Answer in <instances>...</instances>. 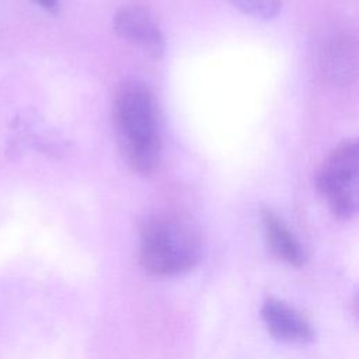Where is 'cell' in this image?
I'll return each mask as SVG.
<instances>
[{"label": "cell", "mask_w": 359, "mask_h": 359, "mask_svg": "<svg viewBox=\"0 0 359 359\" xmlns=\"http://www.w3.org/2000/svg\"><path fill=\"white\" fill-rule=\"evenodd\" d=\"M264 234L271 251L290 266L300 268L307 261L304 247L289 226L273 210L264 209L261 213Z\"/></svg>", "instance_id": "6"}, {"label": "cell", "mask_w": 359, "mask_h": 359, "mask_svg": "<svg viewBox=\"0 0 359 359\" xmlns=\"http://www.w3.org/2000/svg\"><path fill=\"white\" fill-rule=\"evenodd\" d=\"M116 34L144 55L160 59L164 53V36L151 11L139 4L122 6L114 17Z\"/></svg>", "instance_id": "4"}, {"label": "cell", "mask_w": 359, "mask_h": 359, "mask_svg": "<svg viewBox=\"0 0 359 359\" xmlns=\"http://www.w3.org/2000/svg\"><path fill=\"white\" fill-rule=\"evenodd\" d=\"M114 123L119 150L126 164L139 174L156 170L161 154L156 104L147 86L123 83L115 95Z\"/></svg>", "instance_id": "1"}, {"label": "cell", "mask_w": 359, "mask_h": 359, "mask_svg": "<svg viewBox=\"0 0 359 359\" xmlns=\"http://www.w3.org/2000/svg\"><path fill=\"white\" fill-rule=\"evenodd\" d=\"M34 1L46 11H56L60 3V0H34Z\"/></svg>", "instance_id": "9"}, {"label": "cell", "mask_w": 359, "mask_h": 359, "mask_svg": "<svg viewBox=\"0 0 359 359\" xmlns=\"http://www.w3.org/2000/svg\"><path fill=\"white\" fill-rule=\"evenodd\" d=\"M323 70L338 86L351 84L358 72V46L349 35L334 36L323 52Z\"/></svg>", "instance_id": "7"}, {"label": "cell", "mask_w": 359, "mask_h": 359, "mask_svg": "<svg viewBox=\"0 0 359 359\" xmlns=\"http://www.w3.org/2000/svg\"><path fill=\"white\" fill-rule=\"evenodd\" d=\"M244 14L254 18L268 20L278 14L282 0H230Z\"/></svg>", "instance_id": "8"}, {"label": "cell", "mask_w": 359, "mask_h": 359, "mask_svg": "<svg viewBox=\"0 0 359 359\" xmlns=\"http://www.w3.org/2000/svg\"><path fill=\"white\" fill-rule=\"evenodd\" d=\"M202 257L196 226L178 213L147 217L139 230V261L156 276H174L195 268Z\"/></svg>", "instance_id": "2"}, {"label": "cell", "mask_w": 359, "mask_h": 359, "mask_svg": "<svg viewBox=\"0 0 359 359\" xmlns=\"http://www.w3.org/2000/svg\"><path fill=\"white\" fill-rule=\"evenodd\" d=\"M261 317L268 332L280 341L306 344L314 338L311 323L293 306L269 297L261 307Z\"/></svg>", "instance_id": "5"}, {"label": "cell", "mask_w": 359, "mask_h": 359, "mask_svg": "<svg viewBox=\"0 0 359 359\" xmlns=\"http://www.w3.org/2000/svg\"><path fill=\"white\" fill-rule=\"evenodd\" d=\"M359 146L356 140L339 143L317 174V189L337 219L348 220L358 210Z\"/></svg>", "instance_id": "3"}]
</instances>
